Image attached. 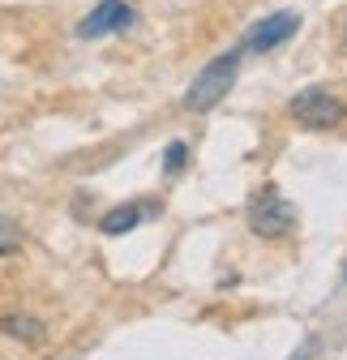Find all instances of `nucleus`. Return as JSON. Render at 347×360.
<instances>
[{
    "label": "nucleus",
    "mask_w": 347,
    "mask_h": 360,
    "mask_svg": "<svg viewBox=\"0 0 347 360\" xmlns=\"http://www.w3.org/2000/svg\"><path fill=\"white\" fill-rule=\"evenodd\" d=\"M236 73H240V48L214 56V60L193 77L189 95H185V108H189V112H210V108H219L223 95L232 90V82H236Z\"/></svg>",
    "instance_id": "f257e3e1"
},
{
    "label": "nucleus",
    "mask_w": 347,
    "mask_h": 360,
    "mask_svg": "<svg viewBox=\"0 0 347 360\" xmlns=\"http://www.w3.org/2000/svg\"><path fill=\"white\" fill-rule=\"evenodd\" d=\"M249 228H253V236H262V240H279V236H287L292 228H296V206L275 189V185H266V189H257L253 198H249Z\"/></svg>",
    "instance_id": "f03ea898"
},
{
    "label": "nucleus",
    "mask_w": 347,
    "mask_h": 360,
    "mask_svg": "<svg viewBox=\"0 0 347 360\" xmlns=\"http://www.w3.org/2000/svg\"><path fill=\"white\" fill-rule=\"evenodd\" d=\"M287 108H292V116H296L300 124H309V129H334V124L347 116L343 99H339V95H330L326 86H305V90H300V95H296Z\"/></svg>",
    "instance_id": "7ed1b4c3"
},
{
    "label": "nucleus",
    "mask_w": 347,
    "mask_h": 360,
    "mask_svg": "<svg viewBox=\"0 0 347 360\" xmlns=\"http://www.w3.org/2000/svg\"><path fill=\"white\" fill-rule=\"evenodd\" d=\"M133 26V9L124 0H99V5L77 22V39H103V34H116V30H129Z\"/></svg>",
    "instance_id": "20e7f679"
},
{
    "label": "nucleus",
    "mask_w": 347,
    "mask_h": 360,
    "mask_svg": "<svg viewBox=\"0 0 347 360\" xmlns=\"http://www.w3.org/2000/svg\"><path fill=\"white\" fill-rule=\"evenodd\" d=\"M296 30H300V13L296 9H279V13H270V18H262V22L253 26V34L244 39V48L249 52H275V48H283Z\"/></svg>",
    "instance_id": "39448f33"
},
{
    "label": "nucleus",
    "mask_w": 347,
    "mask_h": 360,
    "mask_svg": "<svg viewBox=\"0 0 347 360\" xmlns=\"http://www.w3.org/2000/svg\"><path fill=\"white\" fill-rule=\"evenodd\" d=\"M150 214H159V206L150 202V206H116V210H107L103 219H99V228H103V236H124V232H133L142 219H150Z\"/></svg>",
    "instance_id": "423d86ee"
},
{
    "label": "nucleus",
    "mask_w": 347,
    "mask_h": 360,
    "mask_svg": "<svg viewBox=\"0 0 347 360\" xmlns=\"http://www.w3.org/2000/svg\"><path fill=\"white\" fill-rule=\"evenodd\" d=\"M0 330L9 339H22V343H43V322L30 318V313H5V318H0Z\"/></svg>",
    "instance_id": "0eeeda50"
},
{
    "label": "nucleus",
    "mask_w": 347,
    "mask_h": 360,
    "mask_svg": "<svg viewBox=\"0 0 347 360\" xmlns=\"http://www.w3.org/2000/svg\"><path fill=\"white\" fill-rule=\"evenodd\" d=\"M18 249H22V228L13 219H0V257H9Z\"/></svg>",
    "instance_id": "6e6552de"
},
{
    "label": "nucleus",
    "mask_w": 347,
    "mask_h": 360,
    "mask_svg": "<svg viewBox=\"0 0 347 360\" xmlns=\"http://www.w3.org/2000/svg\"><path fill=\"white\" fill-rule=\"evenodd\" d=\"M185 159H189V146H185V142H171V146L163 150V167H167L171 176H176V172L185 167Z\"/></svg>",
    "instance_id": "1a4fd4ad"
}]
</instances>
